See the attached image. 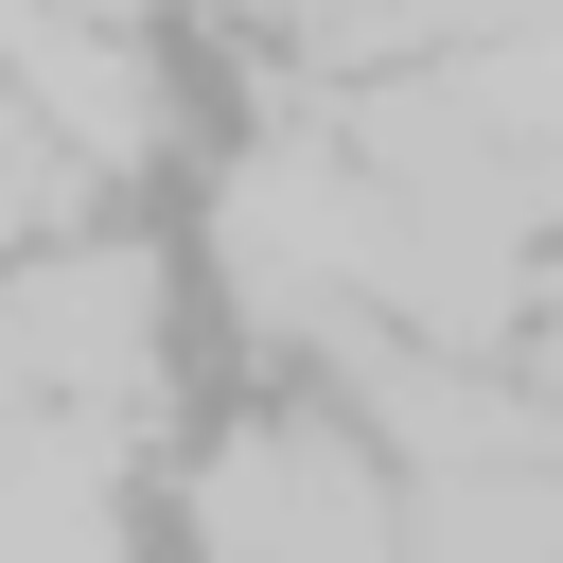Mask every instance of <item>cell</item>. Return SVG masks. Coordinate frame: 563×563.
<instances>
[{
    "label": "cell",
    "mask_w": 563,
    "mask_h": 563,
    "mask_svg": "<svg viewBox=\"0 0 563 563\" xmlns=\"http://www.w3.org/2000/svg\"><path fill=\"white\" fill-rule=\"evenodd\" d=\"M352 246H369L352 141L334 123H264V158L229 176V282H246V317L299 334V352H334L352 334Z\"/></svg>",
    "instance_id": "1"
},
{
    "label": "cell",
    "mask_w": 563,
    "mask_h": 563,
    "mask_svg": "<svg viewBox=\"0 0 563 563\" xmlns=\"http://www.w3.org/2000/svg\"><path fill=\"white\" fill-rule=\"evenodd\" d=\"M0 352H18L53 405H88V422H106V405H141V387H158V282H141L123 246H53V264L0 299Z\"/></svg>",
    "instance_id": "3"
},
{
    "label": "cell",
    "mask_w": 563,
    "mask_h": 563,
    "mask_svg": "<svg viewBox=\"0 0 563 563\" xmlns=\"http://www.w3.org/2000/svg\"><path fill=\"white\" fill-rule=\"evenodd\" d=\"M53 18H141V0H53Z\"/></svg>",
    "instance_id": "5"
},
{
    "label": "cell",
    "mask_w": 563,
    "mask_h": 563,
    "mask_svg": "<svg viewBox=\"0 0 563 563\" xmlns=\"http://www.w3.org/2000/svg\"><path fill=\"white\" fill-rule=\"evenodd\" d=\"M18 18H35V0H0V35H18Z\"/></svg>",
    "instance_id": "6"
},
{
    "label": "cell",
    "mask_w": 563,
    "mask_h": 563,
    "mask_svg": "<svg viewBox=\"0 0 563 563\" xmlns=\"http://www.w3.org/2000/svg\"><path fill=\"white\" fill-rule=\"evenodd\" d=\"M194 545L211 563H405V528H387V493L334 422H246L194 475Z\"/></svg>",
    "instance_id": "2"
},
{
    "label": "cell",
    "mask_w": 563,
    "mask_h": 563,
    "mask_svg": "<svg viewBox=\"0 0 563 563\" xmlns=\"http://www.w3.org/2000/svg\"><path fill=\"white\" fill-rule=\"evenodd\" d=\"M0 88L35 106V141L53 158H158V70H141V35L123 18H18L0 35Z\"/></svg>",
    "instance_id": "4"
}]
</instances>
